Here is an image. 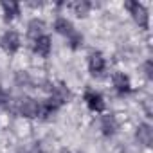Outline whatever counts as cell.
<instances>
[{
	"instance_id": "cell-9",
	"label": "cell",
	"mask_w": 153,
	"mask_h": 153,
	"mask_svg": "<svg viewBox=\"0 0 153 153\" xmlns=\"http://www.w3.org/2000/svg\"><path fill=\"white\" fill-rule=\"evenodd\" d=\"M99 128H101V133L110 139L117 133L119 130V123H117V117L114 114H103L101 115V121H99Z\"/></svg>"
},
{
	"instance_id": "cell-19",
	"label": "cell",
	"mask_w": 153,
	"mask_h": 153,
	"mask_svg": "<svg viewBox=\"0 0 153 153\" xmlns=\"http://www.w3.org/2000/svg\"><path fill=\"white\" fill-rule=\"evenodd\" d=\"M142 70H144V76H146L148 79H153V63H151V59H146L144 61Z\"/></svg>"
},
{
	"instance_id": "cell-5",
	"label": "cell",
	"mask_w": 153,
	"mask_h": 153,
	"mask_svg": "<svg viewBox=\"0 0 153 153\" xmlns=\"http://www.w3.org/2000/svg\"><path fill=\"white\" fill-rule=\"evenodd\" d=\"M0 47H2V51L9 56H15L20 47H22V40H20V34L15 31V29H7L2 38H0Z\"/></svg>"
},
{
	"instance_id": "cell-16",
	"label": "cell",
	"mask_w": 153,
	"mask_h": 153,
	"mask_svg": "<svg viewBox=\"0 0 153 153\" xmlns=\"http://www.w3.org/2000/svg\"><path fill=\"white\" fill-rule=\"evenodd\" d=\"M83 43H85V36H83L79 31H74V33L67 38V45H68V49H72V51L81 49Z\"/></svg>"
},
{
	"instance_id": "cell-8",
	"label": "cell",
	"mask_w": 153,
	"mask_h": 153,
	"mask_svg": "<svg viewBox=\"0 0 153 153\" xmlns=\"http://www.w3.org/2000/svg\"><path fill=\"white\" fill-rule=\"evenodd\" d=\"M31 49H33V52L36 56L49 58L51 52H52V38L49 34H43V36H40V38H36V40L31 42Z\"/></svg>"
},
{
	"instance_id": "cell-3",
	"label": "cell",
	"mask_w": 153,
	"mask_h": 153,
	"mask_svg": "<svg viewBox=\"0 0 153 153\" xmlns=\"http://www.w3.org/2000/svg\"><path fill=\"white\" fill-rule=\"evenodd\" d=\"M47 97H51L54 103H58L59 106L67 105L70 99H72V92L68 90V87L63 83V81H58V83H49L47 87Z\"/></svg>"
},
{
	"instance_id": "cell-4",
	"label": "cell",
	"mask_w": 153,
	"mask_h": 153,
	"mask_svg": "<svg viewBox=\"0 0 153 153\" xmlns=\"http://www.w3.org/2000/svg\"><path fill=\"white\" fill-rule=\"evenodd\" d=\"M87 67H88V72L92 78H103L105 72H106V59L103 56V52L99 51H92L87 58Z\"/></svg>"
},
{
	"instance_id": "cell-14",
	"label": "cell",
	"mask_w": 153,
	"mask_h": 153,
	"mask_svg": "<svg viewBox=\"0 0 153 153\" xmlns=\"http://www.w3.org/2000/svg\"><path fill=\"white\" fill-rule=\"evenodd\" d=\"M0 7H2V15H4V20L9 24L13 20H16L22 13V6L18 2H2L0 4Z\"/></svg>"
},
{
	"instance_id": "cell-12",
	"label": "cell",
	"mask_w": 153,
	"mask_h": 153,
	"mask_svg": "<svg viewBox=\"0 0 153 153\" xmlns=\"http://www.w3.org/2000/svg\"><path fill=\"white\" fill-rule=\"evenodd\" d=\"M67 9H70L72 15H76L78 18H87L92 11V4L88 0H76V2L67 4Z\"/></svg>"
},
{
	"instance_id": "cell-1",
	"label": "cell",
	"mask_w": 153,
	"mask_h": 153,
	"mask_svg": "<svg viewBox=\"0 0 153 153\" xmlns=\"http://www.w3.org/2000/svg\"><path fill=\"white\" fill-rule=\"evenodd\" d=\"M4 110H7L11 114H16L20 117H25V119H38V115H40V101L34 99V97H29V96L11 97Z\"/></svg>"
},
{
	"instance_id": "cell-18",
	"label": "cell",
	"mask_w": 153,
	"mask_h": 153,
	"mask_svg": "<svg viewBox=\"0 0 153 153\" xmlns=\"http://www.w3.org/2000/svg\"><path fill=\"white\" fill-rule=\"evenodd\" d=\"M9 99H11V96H9V92L0 85V108H6V105L9 103Z\"/></svg>"
},
{
	"instance_id": "cell-10",
	"label": "cell",
	"mask_w": 153,
	"mask_h": 153,
	"mask_svg": "<svg viewBox=\"0 0 153 153\" xmlns=\"http://www.w3.org/2000/svg\"><path fill=\"white\" fill-rule=\"evenodd\" d=\"M59 105L58 103H54L51 97H47V99H43V101H40V115H38V119H42V121H49V119H52L58 112H59Z\"/></svg>"
},
{
	"instance_id": "cell-2",
	"label": "cell",
	"mask_w": 153,
	"mask_h": 153,
	"mask_svg": "<svg viewBox=\"0 0 153 153\" xmlns=\"http://www.w3.org/2000/svg\"><path fill=\"white\" fill-rule=\"evenodd\" d=\"M124 9L130 13V16L139 25V29H142V31L149 29V11L142 2H139V0H128V2H124Z\"/></svg>"
},
{
	"instance_id": "cell-13",
	"label": "cell",
	"mask_w": 153,
	"mask_h": 153,
	"mask_svg": "<svg viewBox=\"0 0 153 153\" xmlns=\"http://www.w3.org/2000/svg\"><path fill=\"white\" fill-rule=\"evenodd\" d=\"M135 137H137V140H139L142 146L149 148L151 142H153V128H151L148 123H142V124L137 126V130H135Z\"/></svg>"
},
{
	"instance_id": "cell-11",
	"label": "cell",
	"mask_w": 153,
	"mask_h": 153,
	"mask_svg": "<svg viewBox=\"0 0 153 153\" xmlns=\"http://www.w3.org/2000/svg\"><path fill=\"white\" fill-rule=\"evenodd\" d=\"M45 29H47V24H45L42 18H33V20H29V24H27V38L33 42V40H36V38H40V36H43V34H47Z\"/></svg>"
},
{
	"instance_id": "cell-15",
	"label": "cell",
	"mask_w": 153,
	"mask_h": 153,
	"mask_svg": "<svg viewBox=\"0 0 153 153\" xmlns=\"http://www.w3.org/2000/svg\"><path fill=\"white\" fill-rule=\"evenodd\" d=\"M54 31H56L58 34L68 38V36L76 31V27H74V24H72L67 16H58V18L54 20Z\"/></svg>"
},
{
	"instance_id": "cell-6",
	"label": "cell",
	"mask_w": 153,
	"mask_h": 153,
	"mask_svg": "<svg viewBox=\"0 0 153 153\" xmlns=\"http://www.w3.org/2000/svg\"><path fill=\"white\" fill-rule=\"evenodd\" d=\"M112 88H114V92H115L119 97L130 96V94L133 92L130 76L124 74V72H114V74H112Z\"/></svg>"
},
{
	"instance_id": "cell-7",
	"label": "cell",
	"mask_w": 153,
	"mask_h": 153,
	"mask_svg": "<svg viewBox=\"0 0 153 153\" xmlns=\"http://www.w3.org/2000/svg\"><path fill=\"white\" fill-rule=\"evenodd\" d=\"M83 101H85V105H87V108L90 112H94V114H105L106 103H105V97L101 96V92L87 88L85 94H83Z\"/></svg>"
},
{
	"instance_id": "cell-17",
	"label": "cell",
	"mask_w": 153,
	"mask_h": 153,
	"mask_svg": "<svg viewBox=\"0 0 153 153\" xmlns=\"http://www.w3.org/2000/svg\"><path fill=\"white\" fill-rule=\"evenodd\" d=\"M16 153H45V151H43V148H42L40 142H33L29 148H20Z\"/></svg>"
}]
</instances>
